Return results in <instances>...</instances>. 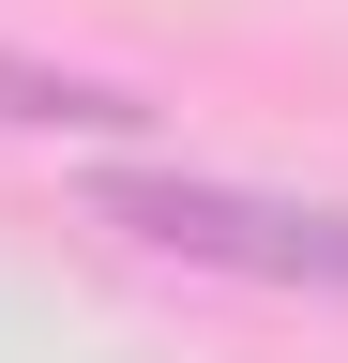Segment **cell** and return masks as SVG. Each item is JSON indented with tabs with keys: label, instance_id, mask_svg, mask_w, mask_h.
<instances>
[{
	"label": "cell",
	"instance_id": "cell-1",
	"mask_svg": "<svg viewBox=\"0 0 348 363\" xmlns=\"http://www.w3.org/2000/svg\"><path fill=\"white\" fill-rule=\"evenodd\" d=\"M91 227H121L182 272H242V288H348V197H257L212 167H106Z\"/></svg>",
	"mask_w": 348,
	"mask_h": 363
},
{
	"label": "cell",
	"instance_id": "cell-2",
	"mask_svg": "<svg viewBox=\"0 0 348 363\" xmlns=\"http://www.w3.org/2000/svg\"><path fill=\"white\" fill-rule=\"evenodd\" d=\"M0 121H30V136H137L152 91H121V76H61V61H0Z\"/></svg>",
	"mask_w": 348,
	"mask_h": 363
}]
</instances>
